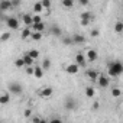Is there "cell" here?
<instances>
[{
  "label": "cell",
  "instance_id": "1",
  "mask_svg": "<svg viewBox=\"0 0 123 123\" xmlns=\"http://www.w3.org/2000/svg\"><path fill=\"white\" fill-rule=\"evenodd\" d=\"M123 74V64L120 61H111V62L107 64V75L109 77H120Z\"/></svg>",
  "mask_w": 123,
  "mask_h": 123
},
{
  "label": "cell",
  "instance_id": "2",
  "mask_svg": "<svg viewBox=\"0 0 123 123\" xmlns=\"http://www.w3.org/2000/svg\"><path fill=\"white\" fill-rule=\"evenodd\" d=\"M7 90H9V93H12L15 96H19V94L23 93V86L20 83H18V81H13V83H10L7 86Z\"/></svg>",
  "mask_w": 123,
  "mask_h": 123
},
{
  "label": "cell",
  "instance_id": "3",
  "mask_svg": "<svg viewBox=\"0 0 123 123\" xmlns=\"http://www.w3.org/2000/svg\"><path fill=\"white\" fill-rule=\"evenodd\" d=\"M6 25H7L9 29L18 31L19 29V19L15 18V16H9V18H6Z\"/></svg>",
  "mask_w": 123,
  "mask_h": 123
},
{
  "label": "cell",
  "instance_id": "4",
  "mask_svg": "<svg viewBox=\"0 0 123 123\" xmlns=\"http://www.w3.org/2000/svg\"><path fill=\"white\" fill-rule=\"evenodd\" d=\"M96 81H97V84H98L100 88H107L109 84H110V78H109V75H104V74H98V77H97Z\"/></svg>",
  "mask_w": 123,
  "mask_h": 123
},
{
  "label": "cell",
  "instance_id": "5",
  "mask_svg": "<svg viewBox=\"0 0 123 123\" xmlns=\"http://www.w3.org/2000/svg\"><path fill=\"white\" fill-rule=\"evenodd\" d=\"M64 107H65V110L73 111V110H75V109L78 107V103H77L73 97H67L65 101H64Z\"/></svg>",
  "mask_w": 123,
  "mask_h": 123
},
{
  "label": "cell",
  "instance_id": "6",
  "mask_svg": "<svg viewBox=\"0 0 123 123\" xmlns=\"http://www.w3.org/2000/svg\"><path fill=\"white\" fill-rule=\"evenodd\" d=\"M38 94H39L42 98H49L51 96H54V88H52V87H43V88L39 90Z\"/></svg>",
  "mask_w": 123,
  "mask_h": 123
},
{
  "label": "cell",
  "instance_id": "7",
  "mask_svg": "<svg viewBox=\"0 0 123 123\" xmlns=\"http://www.w3.org/2000/svg\"><path fill=\"white\" fill-rule=\"evenodd\" d=\"M78 71H80V67H78L75 62H73V64H68V65L65 67V73H67V74H70V75L78 74Z\"/></svg>",
  "mask_w": 123,
  "mask_h": 123
},
{
  "label": "cell",
  "instance_id": "8",
  "mask_svg": "<svg viewBox=\"0 0 123 123\" xmlns=\"http://www.w3.org/2000/svg\"><path fill=\"white\" fill-rule=\"evenodd\" d=\"M75 64H77L78 67H86L87 59H86V55H84L83 52H78V54L75 55Z\"/></svg>",
  "mask_w": 123,
  "mask_h": 123
},
{
  "label": "cell",
  "instance_id": "9",
  "mask_svg": "<svg viewBox=\"0 0 123 123\" xmlns=\"http://www.w3.org/2000/svg\"><path fill=\"white\" fill-rule=\"evenodd\" d=\"M97 58H98V55H97V51L96 49H88L86 52V59L88 61V62H94Z\"/></svg>",
  "mask_w": 123,
  "mask_h": 123
},
{
  "label": "cell",
  "instance_id": "10",
  "mask_svg": "<svg viewBox=\"0 0 123 123\" xmlns=\"http://www.w3.org/2000/svg\"><path fill=\"white\" fill-rule=\"evenodd\" d=\"M71 39H73V43H77V45L86 43V36L81 35V33H74V35L71 36Z\"/></svg>",
  "mask_w": 123,
  "mask_h": 123
},
{
  "label": "cell",
  "instance_id": "11",
  "mask_svg": "<svg viewBox=\"0 0 123 123\" xmlns=\"http://www.w3.org/2000/svg\"><path fill=\"white\" fill-rule=\"evenodd\" d=\"M10 9H13L12 0H0V10H2V12H7Z\"/></svg>",
  "mask_w": 123,
  "mask_h": 123
},
{
  "label": "cell",
  "instance_id": "12",
  "mask_svg": "<svg viewBox=\"0 0 123 123\" xmlns=\"http://www.w3.org/2000/svg\"><path fill=\"white\" fill-rule=\"evenodd\" d=\"M31 29L35 31V32H42V33H43V31H45V23H43V22L32 23V25H31Z\"/></svg>",
  "mask_w": 123,
  "mask_h": 123
},
{
  "label": "cell",
  "instance_id": "13",
  "mask_svg": "<svg viewBox=\"0 0 123 123\" xmlns=\"http://www.w3.org/2000/svg\"><path fill=\"white\" fill-rule=\"evenodd\" d=\"M35 78H42L43 77V68L41 65H35L33 67V74H32Z\"/></svg>",
  "mask_w": 123,
  "mask_h": 123
},
{
  "label": "cell",
  "instance_id": "14",
  "mask_svg": "<svg viewBox=\"0 0 123 123\" xmlns=\"http://www.w3.org/2000/svg\"><path fill=\"white\" fill-rule=\"evenodd\" d=\"M49 32H51L54 36H58V38H59V36H62V29H61L58 25H54V26H51V31H49Z\"/></svg>",
  "mask_w": 123,
  "mask_h": 123
},
{
  "label": "cell",
  "instance_id": "15",
  "mask_svg": "<svg viewBox=\"0 0 123 123\" xmlns=\"http://www.w3.org/2000/svg\"><path fill=\"white\" fill-rule=\"evenodd\" d=\"M86 75H87V78H88V80L96 81V80H97V77H98V73H97L96 70H88V71L86 73Z\"/></svg>",
  "mask_w": 123,
  "mask_h": 123
},
{
  "label": "cell",
  "instance_id": "16",
  "mask_svg": "<svg viewBox=\"0 0 123 123\" xmlns=\"http://www.w3.org/2000/svg\"><path fill=\"white\" fill-rule=\"evenodd\" d=\"M23 58V62H25V67H28V65H33V62H35V59L31 56V55H28L26 52H25V55L22 56Z\"/></svg>",
  "mask_w": 123,
  "mask_h": 123
},
{
  "label": "cell",
  "instance_id": "17",
  "mask_svg": "<svg viewBox=\"0 0 123 123\" xmlns=\"http://www.w3.org/2000/svg\"><path fill=\"white\" fill-rule=\"evenodd\" d=\"M31 33H32V29H31V26H26L25 29H22V32H20V36H22V39H28V38L31 36Z\"/></svg>",
  "mask_w": 123,
  "mask_h": 123
},
{
  "label": "cell",
  "instance_id": "18",
  "mask_svg": "<svg viewBox=\"0 0 123 123\" xmlns=\"http://www.w3.org/2000/svg\"><path fill=\"white\" fill-rule=\"evenodd\" d=\"M9 101H10V96L7 94V93H5V94H0V104H9Z\"/></svg>",
  "mask_w": 123,
  "mask_h": 123
},
{
  "label": "cell",
  "instance_id": "19",
  "mask_svg": "<svg viewBox=\"0 0 123 123\" xmlns=\"http://www.w3.org/2000/svg\"><path fill=\"white\" fill-rule=\"evenodd\" d=\"M51 65H52V62H51V59H49V58H43V59H42L41 67L43 68V71H45V70H49V68H51Z\"/></svg>",
  "mask_w": 123,
  "mask_h": 123
},
{
  "label": "cell",
  "instance_id": "20",
  "mask_svg": "<svg viewBox=\"0 0 123 123\" xmlns=\"http://www.w3.org/2000/svg\"><path fill=\"white\" fill-rule=\"evenodd\" d=\"M22 20H23V23H25L26 26H31V25H32V16H31L29 13H25V15L22 16Z\"/></svg>",
  "mask_w": 123,
  "mask_h": 123
},
{
  "label": "cell",
  "instance_id": "21",
  "mask_svg": "<svg viewBox=\"0 0 123 123\" xmlns=\"http://www.w3.org/2000/svg\"><path fill=\"white\" fill-rule=\"evenodd\" d=\"M80 19H86V20H93V13L91 12H83L81 15H80Z\"/></svg>",
  "mask_w": 123,
  "mask_h": 123
},
{
  "label": "cell",
  "instance_id": "22",
  "mask_svg": "<svg viewBox=\"0 0 123 123\" xmlns=\"http://www.w3.org/2000/svg\"><path fill=\"white\" fill-rule=\"evenodd\" d=\"M10 38H12V33H10V32H7V31H6V32H3L2 35H0V41H2V42H7Z\"/></svg>",
  "mask_w": 123,
  "mask_h": 123
},
{
  "label": "cell",
  "instance_id": "23",
  "mask_svg": "<svg viewBox=\"0 0 123 123\" xmlns=\"http://www.w3.org/2000/svg\"><path fill=\"white\" fill-rule=\"evenodd\" d=\"M29 38H32L33 41H41V39H42V32H35V31H32V33H31Z\"/></svg>",
  "mask_w": 123,
  "mask_h": 123
},
{
  "label": "cell",
  "instance_id": "24",
  "mask_svg": "<svg viewBox=\"0 0 123 123\" xmlns=\"http://www.w3.org/2000/svg\"><path fill=\"white\" fill-rule=\"evenodd\" d=\"M94 94H96V90H94V87H87L86 88V96L88 97V98H91V97H94Z\"/></svg>",
  "mask_w": 123,
  "mask_h": 123
},
{
  "label": "cell",
  "instance_id": "25",
  "mask_svg": "<svg viewBox=\"0 0 123 123\" xmlns=\"http://www.w3.org/2000/svg\"><path fill=\"white\" fill-rule=\"evenodd\" d=\"M62 6L65 9H73L74 7V0H62Z\"/></svg>",
  "mask_w": 123,
  "mask_h": 123
},
{
  "label": "cell",
  "instance_id": "26",
  "mask_svg": "<svg viewBox=\"0 0 123 123\" xmlns=\"http://www.w3.org/2000/svg\"><path fill=\"white\" fill-rule=\"evenodd\" d=\"M42 10H43V7H42L41 2H38V3H35V5H33V12H35V13L41 15V12H42Z\"/></svg>",
  "mask_w": 123,
  "mask_h": 123
},
{
  "label": "cell",
  "instance_id": "27",
  "mask_svg": "<svg viewBox=\"0 0 123 123\" xmlns=\"http://www.w3.org/2000/svg\"><path fill=\"white\" fill-rule=\"evenodd\" d=\"M114 32H116V33H122V32H123V23H122V22H116V25H114Z\"/></svg>",
  "mask_w": 123,
  "mask_h": 123
},
{
  "label": "cell",
  "instance_id": "28",
  "mask_svg": "<svg viewBox=\"0 0 123 123\" xmlns=\"http://www.w3.org/2000/svg\"><path fill=\"white\" fill-rule=\"evenodd\" d=\"M26 54H28V55H31V56H32L33 59L39 58V51H38V49H31V51H28Z\"/></svg>",
  "mask_w": 123,
  "mask_h": 123
},
{
  "label": "cell",
  "instance_id": "29",
  "mask_svg": "<svg viewBox=\"0 0 123 123\" xmlns=\"http://www.w3.org/2000/svg\"><path fill=\"white\" fill-rule=\"evenodd\" d=\"M122 96V90L120 88H117V87H114V88H111V97H120Z\"/></svg>",
  "mask_w": 123,
  "mask_h": 123
},
{
  "label": "cell",
  "instance_id": "30",
  "mask_svg": "<svg viewBox=\"0 0 123 123\" xmlns=\"http://www.w3.org/2000/svg\"><path fill=\"white\" fill-rule=\"evenodd\" d=\"M15 67H16V68H23V67H25L23 58H18V59L15 61Z\"/></svg>",
  "mask_w": 123,
  "mask_h": 123
},
{
  "label": "cell",
  "instance_id": "31",
  "mask_svg": "<svg viewBox=\"0 0 123 123\" xmlns=\"http://www.w3.org/2000/svg\"><path fill=\"white\" fill-rule=\"evenodd\" d=\"M41 5L43 9H49L51 7V0H41Z\"/></svg>",
  "mask_w": 123,
  "mask_h": 123
},
{
  "label": "cell",
  "instance_id": "32",
  "mask_svg": "<svg viewBox=\"0 0 123 123\" xmlns=\"http://www.w3.org/2000/svg\"><path fill=\"white\" fill-rule=\"evenodd\" d=\"M62 43L67 45V46H70V45H73V39L70 36H65V38H62Z\"/></svg>",
  "mask_w": 123,
  "mask_h": 123
},
{
  "label": "cell",
  "instance_id": "33",
  "mask_svg": "<svg viewBox=\"0 0 123 123\" xmlns=\"http://www.w3.org/2000/svg\"><path fill=\"white\" fill-rule=\"evenodd\" d=\"M38 22H42V18H41V15H35V16H32V23H38Z\"/></svg>",
  "mask_w": 123,
  "mask_h": 123
},
{
  "label": "cell",
  "instance_id": "34",
  "mask_svg": "<svg viewBox=\"0 0 123 123\" xmlns=\"http://www.w3.org/2000/svg\"><path fill=\"white\" fill-rule=\"evenodd\" d=\"M90 35H91L93 38H98V36H100V31H98V29H93V31L90 32Z\"/></svg>",
  "mask_w": 123,
  "mask_h": 123
},
{
  "label": "cell",
  "instance_id": "35",
  "mask_svg": "<svg viewBox=\"0 0 123 123\" xmlns=\"http://www.w3.org/2000/svg\"><path fill=\"white\" fill-rule=\"evenodd\" d=\"M20 3H22V0H12V6H13V9H15V7H19Z\"/></svg>",
  "mask_w": 123,
  "mask_h": 123
},
{
  "label": "cell",
  "instance_id": "36",
  "mask_svg": "<svg viewBox=\"0 0 123 123\" xmlns=\"http://www.w3.org/2000/svg\"><path fill=\"white\" fill-rule=\"evenodd\" d=\"M78 3H80L81 6H88V5H90V0H78Z\"/></svg>",
  "mask_w": 123,
  "mask_h": 123
},
{
  "label": "cell",
  "instance_id": "37",
  "mask_svg": "<svg viewBox=\"0 0 123 123\" xmlns=\"http://www.w3.org/2000/svg\"><path fill=\"white\" fill-rule=\"evenodd\" d=\"M26 73L32 75V74H33V67H32V65H28V67H26Z\"/></svg>",
  "mask_w": 123,
  "mask_h": 123
},
{
  "label": "cell",
  "instance_id": "38",
  "mask_svg": "<svg viewBox=\"0 0 123 123\" xmlns=\"http://www.w3.org/2000/svg\"><path fill=\"white\" fill-rule=\"evenodd\" d=\"M31 122H33V123H39V122H43V120H42L41 117H32Z\"/></svg>",
  "mask_w": 123,
  "mask_h": 123
},
{
  "label": "cell",
  "instance_id": "39",
  "mask_svg": "<svg viewBox=\"0 0 123 123\" xmlns=\"http://www.w3.org/2000/svg\"><path fill=\"white\" fill-rule=\"evenodd\" d=\"M81 26H88V23H90V20H86V19H81Z\"/></svg>",
  "mask_w": 123,
  "mask_h": 123
},
{
  "label": "cell",
  "instance_id": "40",
  "mask_svg": "<svg viewBox=\"0 0 123 123\" xmlns=\"http://www.w3.org/2000/svg\"><path fill=\"white\" fill-rule=\"evenodd\" d=\"M23 114H25V117H29V116H31V114H32V110H31V109H26V110H25V113H23Z\"/></svg>",
  "mask_w": 123,
  "mask_h": 123
},
{
  "label": "cell",
  "instance_id": "41",
  "mask_svg": "<svg viewBox=\"0 0 123 123\" xmlns=\"http://www.w3.org/2000/svg\"><path fill=\"white\" fill-rule=\"evenodd\" d=\"M49 122H52V123H59V122H61V119H58V117H55V119H54V117H52Z\"/></svg>",
  "mask_w": 123,
  "mask_h": 123
},
{
  "label": "cell",
  "instance_id": "42",
  "mask_svg": "<svg viewBox=\"0 0 123 123\" xmlns=\"http://www.w3.org/2000/svg\"><path fill=\"white\" fill-rule=\"evenodd\" d=\"M98 106H100V104H98V101H96V103L93 104V109H94V110H97V109H98Z\"/></svg>",
  "mask_w": 123,
  "mask_h": 123
},
{
  "label": "cell",
  "instance_id": "43",
  "mask_svg": "<svg viewBox=\"0 0 123 123\" xmlns=\"http://www.w3.org/2000/svg\"><path fill=\"white\" fill-rule=\"evenodd\" d=\"M0 13H2V10H0Z\"/></svg>",
  "mask_w": 123,
  "mask_h": 123
}]
</instances>
